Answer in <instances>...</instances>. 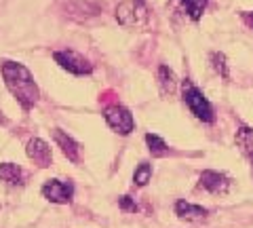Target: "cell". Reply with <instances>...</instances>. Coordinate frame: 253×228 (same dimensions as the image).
Wrapping results in <instances>:
<instances>
[{
	"mask_svg": "<svg viewBox=\"0 0 253 228\" xmlns=\"http://www.w3.org/2000/svg\"><path fill=\"white\" fill-rule=\"evenodd\" d=\"M247 19H249V23L253 26V13H251V15H247Z\"/></svg>",
	"mask_w": 253,
	"mask_h": 228,
	"instance_id": "ffe728a7",
	"label": "cell"
},
{
	"mask_svg": "<svg viewBox=\"0 0 253 228\" xmlns=\"http://www.w3.org/2000/svg\"><path fill=\"white\" fill-rule=\"evenodd\" d=\"M53 137L55 141H57V146L61 148V152L68 156L72 163H78V154H81V148H78V144L68 136V133H63L61 129H53Z\"/></svg>",
	"mask_w": 253,
	"mask_h": 228,
	"instance_id": "9c48e42d",
	"label": "cell"
},
{
	"mask_svg": "<svg viewBox=\"0 0 253 228\" xmlns=\"http://www.w3.org/2000/svg\"><path fill=\"white\" fill-rule=\"evenodd\" d=\"M21 178H23V171H21L19 165H15V163H2L0 165V180H2V182L21 184Z\"/></svg>",
	"mask_w": 253,
	"mask_h": 228,
	"instance_id": "7c38bea8",
	"label": "cell"
},
{
	"mask_svg": "<svg viewBox=\"0 0 253 228\" xmlns=\"http://www.w3.org/2000/svg\"><path fill=\"white\" fill-rule=\"evenodd\" d=\"M53 59L57 61L63 70H68L70 74H76V76L91 74V70H93V66L89 64V61H86L83 55L74 53V51H55Z\"/></svg>",
	"mask_w": 253,
	"mask_h": 228,
	"instance_id": "5b68a950",
	"label": "cell"
},
{
	"mask_svg": "<svg viewBox=\"0 0 253 228\" xmlns=\"http://www.w3.org/2000/svg\"><path fill=\"white\" fill-rule=\"evenodd\" d=\"M148 6L144 0H125L116 6V19L126 28H141L148 23Z\"/></svg>",
	"mask_w": 253,
	"mask_h": 228,
	"instance_id": "3957f363",
	"label": "cell"
},
{
	"mask_svg": "<svg viewBox=\"0 0 253 228\" xmlns=\"http://www.w3.org/2000/svg\"><path fill=\"white\" fill-rule=\"evenodd\" d=\"M42 196L51 203H70L74 196V184L61 182V180H49L42 186Z\"/></svg>",
	"mask_w": 253,
	"mask_h": 228,
	"instance_id": "8992f818",
	"label": "cell"
},
{
	"mask_svg": "<svg viewBox=\"0 0 253 228\" xmlns=\"http://www.w3.org/2000/svg\"><path fill=\"white\" fill-rule=\"evenodd\" d=\"M175 214L181 218V220H188V222H196V220H203L205 216L209 214L205 207L201 205H192L188 201H177L175 203Z\"/></svg>",
	"mask_w": 253,
	"mask_h": 228,
	"instance_id": "30bf717a",
	"label": "cell"
},
{
	"mask_svg": "<svg viewBox=\"0 0 253 228\" xmlns=\"http://www.w3.org/2000/svg\"><path fill=\"white\" fill-rule=\"evenodd\" d=\"M199 186L203 190H207L211 194H226L230 190V178L219 174V171H203L201 174V180H199Z\"/></svg>",
	"mask_w": 253,
	"mask_h": 228,
	"instance_id": "52a82bcc",
	"label": "cell"
},
{
	"mask_svg": "<svg viewBox=\"0 0 253 228\" xmlns=\"http://www.w3.org/2000/svg\"><path fill=\"white\" fill-rule=\"evenodd\" d=\"M181 4H184L186 13L190 15V19L199 21L203 17L205 9H207V0H181Z\"/></svg>",
	"mask_w": 253,
	"mask_h": 228,
	"instance_id": "5bb4252c",
	"label": "cell"
},
{
	"mask_svg": "<svg viewBox=\"0 0 253 228\" xmlns=\"http://www.w3.org/2000/svg\"><path fill=\"white\" fill-rule=\"evenodd\" d=\"M251 174H253V154H251Z\"/></svg>",
	"mask_w": 253,
	"mask_h": 228,
	"instance_id": "44dd1931",
	"label": "cell"
},
{
	"mask_svg": "<svg viewBox=\"0 0 253 228\" xmlns=\"http://www.w3.org/2000/svg\"><path fill=\"white\" fill-rule=\"evenodd\" d=\"M118 203H121V207H123L125 211H135V209H137L135 201H133L131 196H121V199H118Z\"/></svg>",
	"mask_w": 253,
	"mask_h": 228,
	"instance_id": "ac0fdd59",
	"label": "cell"
},
{
	"mask_svg": "<svg viewBox=\"0 0 253 228\" xmlns=\"http://www.w3.org/2000/svg\"><path fill=\"white\" fill-rule=\"evenodd\" d=\"M211 66H213V70H215L219 76L230 78V70H228V64H226L224 53H211Z\"/></svg>",
	"mask_w": 253,
	"mask_h": 228,
	"instance_id": "e0dca14e",
	"label": "cell"
},
{
	"mask_svg": "<svg viewBox=\"0 0 253 228\" xmlns=\"http://www.w3.org/2000/svg\"><path fill=\"white\" fill-rule=\"evenodd\" d=\"M158 85H161V91L165 95H173L177 89V78L173 74V70L167 66H161L158 68Z\"/></svg>",
	"mask_w": 253,
	"mask_h": 228,
	"instance_id": "8fae6325",
	"label": "cell"
},
{
	"mask_svg": "<svg viewBox=\"0 0 253 228\" xmlns=\"http://www.w3.org/2000/svg\"><path fill=\"white\" fill-rule=\"evenodd\" d=\"M28 156L34 161L38 167H49L51 161H53V154H51V146L42 139H30L28 141Z\"/></svg>",
	"mask_w": 253,
	"mask_h": 228,
	"instance_id": "ba28073f",
	"label": "cell"
},
{
	"mask_svg": "<svg viewBox=\"0 0 253 228\" xmlns=\"http://www.w3.org/2000/svg\"><path fill=\"white\" fill-rule=\"evenodd\" d=\"M0 70H2L6 89L13 93L15 99H17L23 108L30 110L38 101V95H41L32 72L23 64H15V61H4Z\"/></svg>",
	"mask_w": 253,
	"mask_h": 228,
	"instance_id": "6da1fadb",
	"label": "cell"
},
{
	"mask_svg": "<svg viewBox=\"0 0 253 228\" xmlns=\"http://www.w3.org/2000/svg\"><path fill=\"white\" fill-rule=\"evenodd\" d=\"M236 146L241 148L245 154H253V129L249 127H241L236 131Z\"/></svg>",
	"mask_w": 253,
	"mask_h": 228,
	"instance_id": "4fadbf2b",
	"label": "cell"
},
{
	"mask_svg": "<svg viewBox=\"0 0 253 228\" xmlns=\"http://www.w3.org/2000/svg\"><path fill=\"white\" fill-rule=\"evenodd\" d=\"M152 178V165L150 163H139L135 167V174H133V182L137 186H146Z\"/></svg>",
	"mask_w": 253,
	"mask_h": 228,
	"instance_id": "2e32d148",
	"label": "cell"
},
{
	"mask_svg": "<svg viewBox=\"0 0 253 228\" xmlns=\"http://www.w3.org/2000/svg\"><path fill=\"white\" fill-rule=\"evenodd\" d=\"M0 125H6V119L2 116V112H0Z\"/></svg>",
	"mask_w": 253,
	"mask_h": 228,
	"instance_id": "d6986e66",
	"label": "cell"
},
{
	"mask_svg": "<svg viewBox=\"0 0 253 228\" xmlns=\"http://www.w3.org/2000/svg\"><path fill=\"white\" fill-rule=\"evenodd\" d=\"M104 119L110 125V129H114L116 133H121V136H129V133L135 129V119H133V114L123 106L106 108Z\"/></svg>",
	"mask_w": 253,
	"mask_h": 228,
	"instance_id": "277c9868",
	"label": "cell"
},
{
	"mask_svg": "<svg viewBox=\"0 0 253 228\" xmlns=\"http://www.w3.org/2000/svg\"><path fill=\"white\" fill-rule=\"evenodd\" d=\"M146 144H148V150L152 152V156H165V154L169 152V148H167V144H165V139L154 136V133H148V136H146Z\"/></svg>",
	"mask_w": 253,
	"mask_h": 228,
	"instance_id": "9a60e30c",
	"label": "cell"
},
{
	"mask_svg": "<svg viewBox=\"0 0 253 228\" xmlns=\"http://www.w3.org/2000/svg\"><path fill=\"white\" fill-rule=\"evenodd\" d=\"M181 93H184V101L186 106L190 108L196 119L203 121V123H213L215 121V114H213V108L209 104V99L203 95V91H199L192 85V81H184L181 85Z\"/></svg>",
	"mask_w": 253,
	"mask_h": 228,
	"instance_id": "7a4b0ae2",
	"label": "cell"
}]
</instances>
